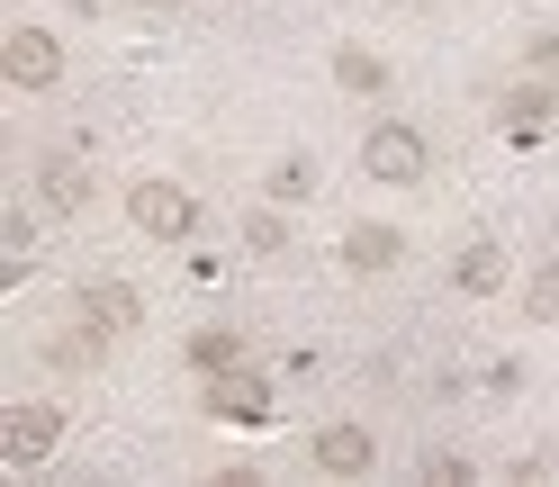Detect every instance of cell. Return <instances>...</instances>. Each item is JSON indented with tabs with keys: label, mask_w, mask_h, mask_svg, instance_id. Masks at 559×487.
Listing matches in <instances>:
<instances>
[{
	"label": "cell",
	"mask_w": 559,
	"mask_h": 487,
	"mask_svg": "<svg viewBox=\"0 0 559 487\" xmlns=\"http://www.w3.org/2000/svg\"><path fill=\"white\" fill-rule=\"evenodd\" d=\"M361 171H370V181H389V190H415V181L433 171V145H425L406 118H379V127L361 135Z\"/></svg>",
	"instance_id": "obj_1"
},
{
	"label": "cell",
	"mask_w": 559,
	"mask_h": 487,
	"mask_svg": "<svg viewBox=\"0 0 559 487\" xmlns=\"http://www.w3.org/2000/svg\"><path fill=\"white\" fill-rule=\"evenodd\" d=\"M127 217H135V235L181 243V235H199V190H181V181H135V190H127Z\"/></svg>",
	"instance_id": "obj_2"
},
{
	"label": "cell",
	"mask_w": 559,
	"mask_h": 487,
	"mask_svg": "<svg viewBox=\"0 0 559 487\" xmlns=\"http://www.w3.org/2000/svg\"><path fill=\"white\" fill-rule=\"evenodd\" d=\"M63 451V406H10V425H0V461L10 470H37Z\"/></svg>",
	"instance_id": "obj_3"
},
{
	"label": "cell",
	"mask_w": 559,
	"mask_h": 487,
	"mask_svg": "<svg viewBox=\"0 0 559 487\" xmlns=\"http://www.w3.org/2000/svg\"><path fill=\"white\" fill-rule=\"evenodd\" d=\"M207 415L217 425H271V379L262 370H207Z\"/></svg>",
	"instance_id": "obj_4"
},
{
	"label": "cell",
	"mask_w": 559,
	"mask_h": 487,
	"mask_svg": "<svg viewBox=\"0 0 559 487\" xmlns=\"http://www.w3.org/2000/svg\"><path fill=\"white\" fill-rule=\"evenodd\" d=\"M0 73H10L19 91H55V82H63V46L46 37V27H10V46H0Z\"/></svg>",
	"instance_id": "obj_5"
},
{
	"label": "cell",
	"mask_w": 559,
	"mask_h": 487,
	"mask_svg": "<svg viewBox=\"0 0 559 487\" xmlns=\"http://www.w3.org/2000/svg\"><path fill=\"white\" fill-rule=\"evenodd\" d=\"M317 470L325 478H370L379 470V433L370 425H325L317 433Z\"/></svg>",
	"instance_id": "obj_6"
},
{
	"label": "cell",
	"mask_w": 559,
	"mask_h": 487,
	"mask_svg": "<svg viewBox=\"0 0 559 487\" xmlns=\"http://www.w3.org/2000/svg\"><path fill=\"white\" fill-rule=\"evenodd\" d=\"M82 317L109 325V334H135V325H145V298H135L127 281H91V289H82Z\"/></svg>",
	"instance_id": "obj_7"
},
{
	"label": "cell",
	"mask_w": 559,
	"mask_h": 487,
	"mask_svg": "<svg viewBox=\"0 0 559 487\" xmlns=\"http://www.w3.org/2000/svg\"><path fill=\"white\" fill-rule=\"evenodd\" d=\"M37 190H46V207L73 217V207L91 199V163H82V154H46V163H37Z\"/></svg>",
	"instance_id": "obj_8"
},
{
	"label": "cell",
	"mask_w": 559,
	"mask_h": 487,
	"mask_svg": "<svg viewBox=\"0 0 559 487\" xmlns=\"http://www.w3.org/2000/svg\"><path fill=\"white\" fill-rule=\"evenodd\" d=\"M343 262H353V271H397L406 262V235L397 226H353V235H343Z\"/></svg>",
	"instance_id": "obj_9"
},
{
	"label": "cell",
	"mask_w": 559,
	"mask_h": 487,
	"mask_svg": "<svg viewBox=\"0 0 559 487\" xmlns=\"http://www.w3.org/2000/svg\"><path fill=\"white\" fill-rule=\"evenodd\" d=\"M559 118V91L550 82H523V91H506V135H514V145H523V135H542Z\"/></svg>",
	"instance_id": "obj_10"
},
{
	"label": "cell",
	"mask_w": 559,
	"mask_h": 487,
	"mask_svg": "<svg viewBox=\"0 0 559 487\" xmlns=\"http://www.w3.org/2000/svg\"><path fill=\"white\" fill-rule=\"evenodd\" d=\"M451 281H461L469 298H487V289H506V243H461V262H451Z\"/></svg>",
	"instance_id": "obj_11"
},
{
	"label": "cell",
	"mask_w": 559,
	"mask_h": 487,
	"mask_svg": "<svg viewBox=\"0 0 559 487\" xmlns=\"http://www.w3.org/2000/svg\"><path fill=\"white\" fill-rule=\"evenodd\" d=\"M99 334H109V325H91L82 307H73V325H63V334L46 343V361H63V370H91V361H99Z\"/></svg>",
	"instance_id": "obj_12"
},
{
	"label": "cell",
	"mask_w": 559,
	"mask_h": 487,
	"mask_svg": "<svg viewBox=\"0 0 559 487\" xmlns=\"http://www.w3.org/2000/svg\"><path fill=\"white\" fill-rule=\"evenodd\" d=\"M334 82H343V91H361V99H370V91H389V63H379L370 46H343V55H334Z\"/></svg>",
	"instance_id": "obj_13"
},
{
	"label": "cell",
	"mask_w": 559,
	"mask_h": 487,
	"mask_svg": "<svg viewBox=\"0 0 559 487\" xmlns=\"http://www.w3.org/2000/svg\"><path fill=\"white\" fill-rule=\"evenodd\" d=\"M190 361H199V370H235V361H243V334H235V325L190 334Z\"/></svg>",
	"instance_id": "obj_14"
},
{
	"label": "cell",
	"mask_w": 559,
	"mask_h": 487,
	"mask_svg": "<svg viewBox=\"0 0 559 487\" xmlns=\"http://www.w3.org/2000/svg\"><path fill=\"white\" fill-rule=\"evenodd\" d=\"M523 317H533V325H559V262H542L533 281H523Z\"/></svg>",
	"instance_id": "obj_15"
},
{
	"label": "cell",
	"mask_w": 559,
	"mask_h": 487,
	"mask_svg": "<svg viewBox=\"0 0 559 487\" xmlns=\"http://www.w3.org/2000/svg\"><path fill=\"white\" fill-rule=\"evenodd\" d=\"M271 199H317V163H298V154H289V163L271 171Z\"/></svg>",
	"instance_id": "obj_16"
},
{
	"label": "cell",
	"mask_w": 559,
	"mask_h": 487,
	"mask_svg": "<svg viewBox=\"0 0 559 487\" xmlns=\"http://www.w3.org/2000/svg\"><path fill=\"white\" fill-rule=\"evenodd\" d=\"M243 243H253V253H280V243H289V226H280V207H253V217H243Z\"/></svg>",
	"instance_id": "obj_17"
},
{
	"label": "cell",
	"mask_w": 559,
	"mask_h": 487,
	"mask_svg": "<svg viewBox=\"0 0 559 487\" xmlns=\"http://www.w3.org/2000/svg\"><path fill=\"white\" fill-rule=\"evenodd\" d=\"M425 478H433V487H461L469 461H461V451H425Z\"/></svg>",
	"instance_id": "obj_18"
},
{
	"label": "cell",
	"mask_w": 559,
	"mask_h": 487,
	"mask_svg": "<svg viewBox=\"0 0 559 487\" xmlns=\"http://www.w3.org/2000/svg\"><path fill=\"white\" fill-rule=\"evenodd\" d=\"M127 10H154V0H127Z\"/></svg>",
	"instance_id": "obj_19"
}]
</instances>
